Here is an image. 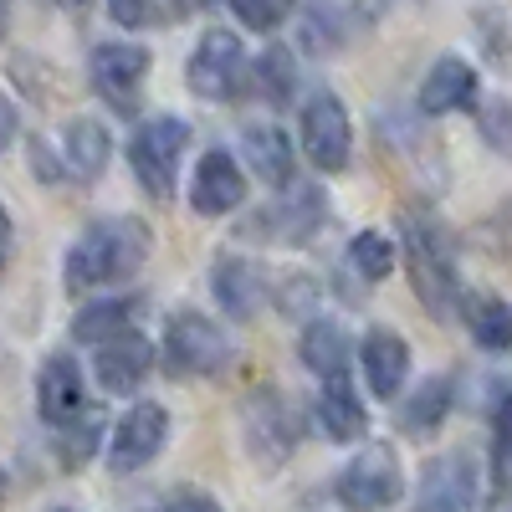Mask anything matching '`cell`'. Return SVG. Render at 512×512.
Listing matches in <instances>:
<instances>
[{
  "label": "cell",
  "mask_w": 512,
  "mask_h": 512,
  "mask_svg": "<svg viewBox=\"0 0 512 512\" xmlns=\"http://www.w3.org/2000/svg\"><path fill=\"white\" fill-rule=\"evenodd\" d=\"M149 226L139 216H113V221H93L67 251V287L72 292H93L108 282L134 277L149 262Z\"/></svg>",
  "instance_id": "6da1fadb"
},
{
  "label": "cell",
  "mask_w": 512,
  "mask_h": 512,
  "mask_svg": "<svg viewBox=\"0 0 512 512\" xmlns=\"http://www.w3.org/2000/svg\"><path fill=\"white\" fill-rule=\"evenodd\" d=\"M400 231H405V272L410 287L431 318H446L456 308V256L431 210H400Z\"/></svg>",
  "instance_id": "7a4b0ae2"
},
{
  "label": "cell",
  "mask_w": 512,
  "mask_h": 512,
  "mask_svg": "<svg viewBox=\"0 0 512 512\" xmlns=\"http://www.w3.org/2000/svg\"><path fill=\"white\" fill-rule=\"evenodd\" d=\"M185 144H190V128L175 113H159V118H149V123L134 128V139H128V164H134V180L154 200L175 195V175H180Z\"/></svg>",
  "instance_id": "3957f363"
},
{
  "label": "cell",
  "mask_w": 512,
  "mask_h": 512,
  "mask_svg": "<svg viewBox=\"0 0 512 512\" xmlns=\"http://www.w3.org/2000/svg\"><path fill=\"white\" fill-rule=\"evenodd\" d=\"M338 502H344L349 512H384L395 507L400 492H405V472H400V456L384 446V441H369L344 472H338L333 482Z\"/></svg>",
  "instance_id": "277c9868"
},
{
  "label": "cell",
  "mask_w": 512,
  "mask_h": 512,
  "mask_svg": "<svg viewBox=\"0 0 512 512\" xmlns=\"http://www.w3.org/2000/svg\"><path fill=\"white\" fill-rule=\"evenodd\" d=\"M246 47H241V36L236 31H205L200 36V47L190 52V67H185V82H190V93L210 98V103H231L241 93V82H246Z\"/></svg>",
  "instance_id": "5b68a950"
},
{
  "label": "cell",
  "mask_w": 512,
  "mask_h": 512,
  "mask_svg": "<svg viewBox=\"0 0 512 512\" xmlns=\"http://www.w3.org/2000/svg\"><path fill=\"white\" fill-rule=\"evenodd\" d=\"M164 359L175 374H221L231 364V338L205 313H175L164 328Z\"/></svg>",
  "instance_id": "8992f818"
},
{
  "label": "cell",
  "mask_w": 512,
  "mask_h": 512,
  "mask_svg": "<svg viewBox=\"0 0 512 512\" xmlns=\"http://www.w3.org/2000/svg\"><path fill=\"white\" fill-rule=\"evenodd\" d=\"M303 149L323 175H338L354 154V123L349 108L338 103V93H313L303 108Z\"/></svg>",
  "instance_id": "52a82bcc"
},
{
  "label": "cell",
  "mask_w": 512,
  "mask_h": 512,
  "mask_svg": "<svg viewBox=\"0 0 512 512\" xmlns=\"http://www.w3.org/2000/svg\"><path fill=\"white\" fill-rule=\"evenodd\" d=\"M149 77V52L139 41H103L93 52V88L118 113H139V88Z\"/></svg>",
  "instance_id": "ba28073f"
},
{
  "label": "cell",
  "mask_w": 512,
  "mask_h": 512,
  "mask_svg": "<svg viewBox=\"0 0 512 512\" xmlns=\"http://www.w3.org/2000/svg\"><path fill=\"white\" fill-rule=\"evenodd\" d=\"M169 436V410L164 405H134L118 425H113V436H108V466H113V477H128V472H139V466H149L159 456Z\"/></svg>",
  "instance_id": "9c48e42d"
},
{
  "label": "cell",
  "mask_w": 512,
  "mask_h": 512,
  "mask_svg": "<svg viewBox=\"0 0 512 512\" xmlns=\"http://www.w3.org/2000/svg\"><path fill=\"white\" fill-rule=\"evenodd\" d=\"M415 512H477V461L466 451H451L436 461L420 482Z\"/></svg>",
  "instance_id": "30bf717a"
},
{
  "label": "cell",
  "mask_w": 512,
  "mask_h": 512,
  "mask_svg": "<svg viewBox=\"0 0 512 512\" xmlns=\"http://www.w3.org/2000/svg\"><path fill=\"white\" fill-rule=\"evenodd\" d=\"M323 210H328L323 190H313V185H287V190H277V200L262 210V216L251 221V231H256V236H272V241H308L313 226L323 221Z\"/></svg>",
  "instance_id": "8fae6325"
},
{
  "label": "cell",
  "mask_w": 512,
  "mask_h": 512,
  "mask_svg": "<svg viewBox=\"0 0 512 512\" xmlns=\"http://www.w3.org/2000/svg\"><path fill=\"white\" fill-rule=\"evenodd\" d=\"M246 200V180H241V164L226 149H210L195 164V180H190V205L195 216H226Z\"/></svg>",
  "instance_id": "7c38bea8"
},
{
  "label": "cell",
  "mask_w": 512,
  "mask_h": 512,
  "mask_svg": "<svg viewBox=\"0 0 512 512\" xmlns=\"http://www.w3.org/2000/svg\"><path fill=\"white\" fill-rule=\"evenodd\" d=\"M154 369V344L144 333H118L108 344H98V384L108 395H128L139 390Z\"/></svg>",
  "instance_id": "4fadbf2b"
},
{
  "label": "cell",
  "mask_w": 512,
  "mask_h": 512,
  "mask_svg": "<svg viewBox=\"0 0 512 512\" xmlns=\"http://www.w3.org/2000/svg\"><path fill=\"white\" fill-rule=\"evenodd\" d=\"M415 103H420L425 118H441V113H456V108H472V103H477V72H472V62L441 57L431 72H425Z\"/></svg>",
  "instance_id": "5bb4252c"
},
{
  "label": "cell",
  "mask_w": 512,
  "mask_h": 512,
  "mask_svg": "<svg viewBox=\"0 0 512 512\" xmlns=\"http://www.w3.org/2000/svg\"><path fill=\"white\" fill-rule=\"evenodd\" d=\"M359 359H364L369 390H374L379 400H395L400 384H405V374H410V344H405V338L390 333V328H374V333H364Z\"/></svg>",
  "instance_id": "9a60e30c"
},
{
  "label": "cell",
  "mask_w": 512,
  "mask_h": 512,
  "mask_svg": "<svg viewBox=\"0 0 512 512\" xmlns=\"http://www.w3.org/2000/svg\"><path fill=\"white\" fill-rule=\"evenodd\" d=\"M36 410L47 415L52 425H67L88 410V384H82L77 359H52L36 379Z\"/></svg>",
  "instance_id": "2e32d148"
},
{
  "label": "cell",
  "mask_w": 512,
  "mask_h": 512,
  "mask_svg": "<svg viewBox=\"0 0 512 512\" xmlns=\"http://www.w3.org/2000/svg\"><path fill=\"white\" fill-rule=\"evenodd\" d=\"M108 154H113V139L98 118H72L62 128V164L77 185H93L108 169Z\"/></svg>",
  "instance_id": "e0dca14e"
},
{
  "label": "cell",
  "mask_w": 512,
  "mask_h": 512,
  "mask_svg": "<svg viewBox=\"0 0 512 512\" xmlns=\"http://www.w3.org/2000/svg\"><path fill=\"white\" fill-rule=\"evenodd\" d=\"M318 425H323V436H328V441H364V436H369V410H364V400L354 395L349 374L323 379Z\"/></svg>",
  "instance_id": "ac0fdd59"
},
{
  "label": "cell",
  "mask_w": 512,
  "mask_h": 512,
  "mask_svg": "<svg viewBox=\"0 0 512 512\" xmlns=\"http://www.w3.org/2000/svg\"><path fill=\"white\" fill-rule=\"evenodd\" d=\"M246 441H251V451L262 456L267 466H277L287 451H292V441H297V425H292V410L282 405V400H272V395H256L251 405H246Z\"/></svg>",
  "instance_id": "d6986e66"
},
{
  "label": "cell",
  "mask_w": 512,
  "mask_h": 512,
  "mask_svg": "<svg viewBox=\"0 0 512 512\" xmlns=\"http://www.w3.org/2000/svg\"><path fill=\"white\" fill-rule=\"evenodd\" d=\"M216 297L221 308L231 318H256L267 303V277L256 262H246V256H221L216 262Z\"/></svg>",
  "instance_id": "ffe728a7"
},
{
  "label": "cell",
  "mask_w": 512,
  "mask_h": 512,
  "mask_svg": "<svg viewBox=\"0 0 512 512\" xmlns=\"http://www.w3.org/2000/svg\"><path fill=\"white\" fill-rule=\"evenodd\" d=\"M246 164L256 169V180H267L272 190L292 185V139L282 134V123H251L241 134Z\"/></svg>",
  "instance_id": "44dd1931"
},
{
  "label": "cell",
  "mask_w": 512,
  "mask_h": 512,
  "mask_svg": "<svg viewBox=\"0 0 512 512\" xmlns=\"http://www.w3.org/2000/svg\"><path fill=\"white\" fill-rule=\"evenodd\" d=\"M303 364L313 369V374H323V379H338L349 369V338H344V328H338L333 318H318V323H308L303 328Z\"/></svg>",
  "instance_id": "7402d4cb"
},
{
  "label": "cell",
  "mask_w": 512,
  "mask_h": 512,
  "mask_svg": "<svg viewBox=\"0 0 512 512\" xmlns=\"http://www.w3.org/2000/svg\"><path fill=\"white\" fill-rule=\"evenodd\" d=\"M139 313V297H108V303H93L72 318V338L77 344H108V338L128 333V318Z\"/></svg>",
  "instance_id": "603a6c76"
},
{
  "label": "cell",
  "mask_w": 512,
  "mask_h": 512,
  "mask_svg": "<svg viewBox=\"0 0 512 512\" xmlns=\"http://www.w3.org/2000/svg\"><path fill=\"white\" fill-rule=\"evenodd\" d=\"M466 328H472L482 349L507 354L512 349V303H502V297H472L466 303Z\"/></svg>",
  "instance_id": "cb8c5ba5"
},
{
  "label": "cell",
  "mask_w": 512,
  "mask_h": 512,
  "mask_svg": "<svg viewBox=\"0 0 512 512\" xmlns=\"http://www.w3.org/2000/svg\"><path fill=\"white\" fill-rule=\"evenodd\" d=\"M446 410H451V384L436 374V379H425L420 390L405 400V410H400V425H405V431H415V436H431L436 425L446 420Z\"/></svg>",
  "instance_id": "d4e9b609"
},
{
  "label": "cell",
  "mask_w": 512,
  "mask_h": 512,
  "mask_svg": "<svg viewBox=\"0 0 512 512\" xmlns=\"http://www.w3.org/2000/svg\"><path fill=\"white\" fill-rule=\"evenodd\" d=\"M251 72H256V88H262L267 103H287L297 93V62H292L287 47H267Z\"/></svg>",
  "instance_id": "484cf974"
},
{
  "label": "cell",
  "mask_w": 512,
  "mask_h": 512,
  "mask_svg": "<svg viewBox=\"0 0 512 512\" xmlns=\"http://www.w3.org/2000/svg\"><path fill=\"white\" fill-rule=\"evenodd\" d=\"M349 267L364 277V282H384L395 272V246L384 241L379 231H359L354 241H349Z\"/></svg>",
  "instance_id": "4316f807"
},
{
  "label": "cell",
  "mask_w": 512,
  "mask_h": 512,
  "mask_svg": "<svg viewBox=\"0 0 512 512\" xmlns=\"http://www.w3.org/2000/svg\"><path fill=\"white\" fill-rule=\"evenodd\" d=\"M98 436H103V420H98L93 410H82L77 420H67V425H62V436H57V461L67 466V472H72V466H82V461L93 456Z\"/></svg>",
  "instance_id": "83f0119b"
},
{
  "label": "cell",
  "mask_w": 512,
  "mask_h": 512,
  "mask_svg": "<svg viewBox=\"0 0 512 512\" xmlns=\"http://www.w3.org/2000/svg\"><path fill=\"white\" fill-rule=\"evenodd\" d=\"M297 11V0H231V16L246 31H277Z\"/></svg>",
  "instance_id": "f1b7e54d"
},
{
  "label": "cell",
  "mask_w": 512,
  "mask_h": 512,
  "mask_svg": "<svg viewBox=\"0 0 512 512\" xmlns=\"http://www.w3.org/2000/svg\"><path fill=\"white\" fill-rule=\"evenodd\" d=\"M477 128H482L487 149H497V154H507V159H512V103L487 98V103L477 108Z\"/></svg>",
  "instance_id": "f546056e"
},
{
  "label": "cell",
  "mask_w": 512,
  "mask_h": 512,
  "mask_svg": "<svg viewBox=\"0 0 512 512\" xmlns=\"http://www.w3.org/2000/svg\"><path fill=\"white\" fill-rule=\"evenodd\" d=\"M492 472H497V487L512 492V390H507L502 405H497V451H492Z\"/></svg>",
  "instance_id": "4dcf8cb0"
},
{
  "label": "cell",
  "mask_w": 512,
  "mask_h": 512,
  "mask_svg": "<svg viewBox=\"0 0 512 512\" xmlns=\"http://www.w3.org/2000/svg\"><path fill=\"white\" fill-rule=\"evenodd\" d=\"M108 16L118 26H149L154 21V0H108Z\"/></svg>",
  "instance_id": "1f68e13d"
},
{
  "label": "cell",
  "mask_w": 512,
  "mask_h": 512,
  "mask_svg": "<svg viewBox=\"0 0 512 512\" xmlns=\"http://www.w3.org/2000/svg\"><path fill=\"white\" fill-rule=\"evenodd\" d=\"M164 512H221V502L216 497H205V492H185V497H175Z\"/></svg>",
  "instance_id": "d6a6232c"
},
{
  "label": "cell",
  "mask_w": 512,
  "mask_h": 512,
  "mask_svg": "<svg viewBox=\"0 0 512 512\" xmlns=\"http://www.w3.org/2000/svg\"><path fill=\"white\" fill-rule=\"evenodd\" d=\"M487 512H512V492H502V487H497V502H492Z\"/></svg>",
  "instance_id": "836d02e7"
},
{
  "label": "cell",
  "mask_w": 512,
  "mask_h": 512,
  "mask_svg": "<svg viewBox=\"0 0 512 512\" xmlns=\"http://www.w3.org/2000/svg\"><path fill=\"white\" fill-rule=\"evenodd\" d=\"M57 6H62V11H72V16H82V11L93 6V0H57Z\"/></svg>",
  "instance_id": "e575fe53"
},
{
  "label": "cell",
  "mask_w": 512,
  "mask_h": 512,
  "mask_svg": "<svg viewBox=\"0 0 512 512\" xmlns=\"http://www.w3.org/2000/svg\"><path fill=\"white\" fill-rule=\"evenodd\" d=\"M57 512H72V507H57Z\"/></svg>",
  "instance_id": "d590c367"
}]
</instances>
